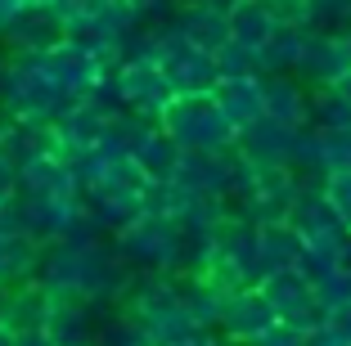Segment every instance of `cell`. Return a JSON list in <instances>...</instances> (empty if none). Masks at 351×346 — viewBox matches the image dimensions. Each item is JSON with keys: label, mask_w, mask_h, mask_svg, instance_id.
Here are the masks:
<instances>
[{"label": "cell", "mask_w": 351, "mask_h": 346, "mask_svg": "<svg viewBox=\"0 0 351 346\" xmlns=\"http://www.w3.org/2000/svg\"><path fill=\"white\" fill-rule=\"evenodd\" d=\"M311 346H351V342H347V337H338V333H333V328H329V324H324V328H320V333L311 337Z\"/></svg>", "instance_id": "cell-2"}, {"label": "cell", "mask_w": 351, "mask_h": 346, "mask_svg": "<svg viewBox=\"0 0 351 346\" xmlns=\"http://www.w3.org/2000/svg\"><path fill=\"white\" fill-rule=\"evenodd\" d=\"M324 198H329V207L338 212V221L351 230V171H338L324 180Z\"/></svg>", "instance_id": "cell-1"}, {"label": "cell", "mask_w": 351, "mask_h": 346, "mask_svg": "<svg viewBox=\"0 0 351 346\" xmlns=\"http://www.w3.org/2000/svg\"><path fill=\"white\" fill-rule=\"evenodd\" d=\"M347 261H351V238H347Z\"/></svg>", "instance_id": "cell-3"}]
</instances>
